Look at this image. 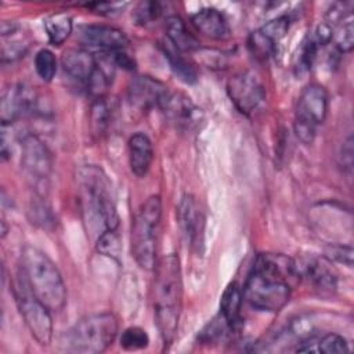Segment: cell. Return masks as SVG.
Listing matches in <instances>:
<instances>
[{
  "mask_svg": "<svg viewBox=\"0 0 354 354\" xmlns=\"http://www.w3.org/2000/svg\"><path fill=\"white\" fill-rule=\"evenodd\" d=\"M299 277L297 266L288 256L259 254L246 279L243 299L256 310L278 313L288 304Z\"/></svg>",
  "mask_w": 354,
  "mask_h": 354,
  "instance_id": "1",
  "label": "cell"
},
{
  "mask_svg": "<svg viewBox=\"0 0 354 354\" xmlns=\"http://www.w3.org/2000/svg\"><path fill=\"white\" fill-rule=\"evenodd\" d=\"M153 270L155 321L165 344H170L176 337L181 311L183 279L180 260L176 254H167L156 263Z\"/></svg>",
  "mask_w": 354,
  "mask_h": 354,
  "instance_id": "2",
  "label": "cell"
},
{
  "mask_svg": "<svg viewBox=\"0 0 354 354\" xmlns=\"http://www.w3.org/2000/svg\"><path fill=\"white\" fill-rule=\"evenodd\" d=\"M79 184L87 232L94 234L97 239L105 231L118 230L119 214L105 173L95 166H84L79 171Z\"/></svg>",
  "mask_w": 354,
  "mask_h": 354,
  "instance_id": "3",
  "label": "cell"
},
{
  "mask_svg": "<svg viewBox=\"0 0 354 354\" xmlns=\"http://www.w3.org/2000/svg\"><path fill=\"white\" fill-rule=\"evenodd\" d=\"M19 270L33 295L50 311L64 308L66 304V286L57 264L43 250L30 245L25 246Z\"/></svg>",
  "mask_w": 354,
  "mask_h": 354,
  "instance_id": "4",
  "label": "cell"
},
{
  "mask_svg": "<svg viewBox=\"0 0 354 354\" xmlns=\"http://www.w3.org/2000/svg\"><path fill=\"white\" fill-rule=\"evenodd\" d=\"M118 328V319L112 313L86 315L62 336V350L77 354L102 353L113 343Z\"/></svg>",
  "mask_w": 354,
  "mask_h": 354,
  "instance_id": "5",
  "label": "cell"
},
{
  "mask_svg": "<svg viewBox=\"0 0 354 354\" xmlns=\"http://www.w3.org/2000/svg\"><path fill=\"white\" fill-rule=\"evenodd\" d=\"M162 220V201L159 195H151L137 210L130 234L131 254L144 270H153L158 260V236Z\"/></svg>",
  "mask_w": 354,
  "mask_h": 354,
  "instance_id": "6",
  "label": "cell"
},
{
  "mask_svg": "<svg viewBox=\"0 0 354 354\" xmlns=\"http://www.w3.org/2000/svg\"><path fill=\"white\" fill-rule=\"evenodd\" d=\"M328 109L329 95L325 87L311 83L301 90L295 112V133L301 142H313L318 126L326 119Z\"/></svg>",
  "mask_w": 354,
  "mask_h": 354,
  "instance_id": "7",
  "label": "cell"
},
{
  "mask_svg": "<svg viewBox=\"0 0 354 354\" xmlns=\"http://www.w3.org/2000/svg\"><path fill=\"white\" fill-rule=\"evenodd\" d=\"M12 290L18 310L30 335L40 346H48L53 339V319L50 310L33 295L21 270L17 274Z\"/></svg>",
  "mask_w": 354,
  "mask_h": 354,
  "instance_id": "8",
  "label": "cell"
},
{
  "mask_svg": "<svg viewBox=\"0 0 354 354\" xmlns=\"http://www.w3.org/2000/svg\"><path fill=\"white\" fill-rule=\"evenodd\" d=\"M227 93L236 109L243 115H250L259 109L266 100L263 83L257 75L250 71L234 75L227 83Z\"/></svg>",
  "mask_w": 354,
  "mask_h": 354,
  "instance_id": "9",
  "label": "cell"
},
{
  "mask_svg": "<svg viewBox=\"0 0 354 354\" xmlns=\"http://www.w3.org/2000/svg\"><path fill=\"white\" fill-rule=\"evenodd\" d=\"M21 166L36 185L47 183L53 170V156L35 134H25L21 140Z\"/></svg>",
  "mask_w": 354,
  "mask_h": 354,
  "instance_id": "10",
  "label": "cell"
},
{
  "mask_svg": "<svg viewBox=\"0 0 354 354\" xmlns=\"http://www.w3.org/2000/svg\"><path fill=\"white\" fill-rule=\"evenodd\" d=\"M37 97L32 87L18 83L4 90L0 101L1 124L11 126L15 120L35 112Z\"/></svg>",
  "mask_w": 354,
  "mask_h": 354,
  "instance_id": "11",
  "label": "cell"
},
{
  "mask_svg": "<svg viewBox=\"0 0 354 354\" xmlns=\"http://www.w3.org/2000/svg\"><path fill=\"white\" fill-rule=\"evenodd\" d=\"M165 118L180 130H194L202 120L201 109L181 93H167L159 106Z\"/></svg>",
  "mask_w": 354,
  "mask_h": 354,
  "instance_id": "12",
  "label": "cell"
},
{
  "mask_svg": "<svg viewBox=\"0 0 354 354\" xmlns=\"http://www.w3.org/2000/svg\"><path fill=\"white\" fill-rule=\"evenodd\" d=\"M169 90L158 79L151 76H136L127 87V100L138 111H149L160 106Z\"/></svg>",
  "mask_w": 354,
  "mask_h": 354,
  "instance_id": "13",
  "label": "cell"
},
{
  "mask_svg": "<svg viewBox=\"0 0 354 354\" xmlns=\"http://www.w3.org/2000/svg\"><path fill=\"white\" fill-rule=\"evenodd\" d=\"M79 37L83 46L100 53L126 50L129 44L126 33L109 25H86L80 29Z\"/></svg>",
  "mask_w": 354,
  "mask_h": 354,
  "instance_id": "14",
  "label": "cell"
},
{
  "mask_svg": "<svg viewBox=\"0 0 354 354\" xmlns=\"http://www.w3.org/2000/svg\"><path fill=\"white\" fill-rule=\"evenodd\" d=\"M61 65L71 80L87 88L97 69V58L86 48H69L62 54Z\"/></svg>",
  "mask_w": 354,
  "mask_h": 354,
  "instance_id": "15",
  "label": "cell"
},
{
  "mask_svg": "<svg viewBox=\"0 0 354 354\" xmlns=\"http://www.w3.org/2000/svg\"><path fill=\"white\" fill-rule=\"evenodd\" d=\"M178 223L189 245L199 249L203 243L205 218L191 195H185L178 205Z\"/></svg>",
  "mask_w": 354,
  "mask_h": 354,
  "instance_id": "16",
  "label": "cell"
},
{
  "mask_svg": "<svg viewBox=\"0 0 354 354\" xmlns=\"http://www.w3.org/2000/svg\"><path fill=\"white\" fill-rule=\"evenodd\" d=\"M129 165L137 177H145L153 160V145L148 136L136 133L129 138Z\"/></svg>",
  "mask_w": 354,
  "mask_h": 354,
  "instance_id": "17",
  "label": "cell"
},
{
  "mask_svg": "<svg viewBox=\"0 0 354 354\" xmlns=\"http://www.w3.org/2000/svg\"><path fill=\"white\" fill-rule=\"evenodd\" d=\"M191 21L196 30H199L202 35L210 39L221 40L230 36V25L224 14L216 8H202L192 15Z\"/></svg>",
  "mask_w": 354,
  "mask_h": 354,
  "instance_id": "18",
  "label": "cell"
},
{
  "mask_svg": "<svg viewBox=\"0 0 354 354\" xmlns=\"http://www.w3.org/2000/svg\"><path fill=\"white\" fill-rule=\"evenodd\" d=\"M167 41L180 53L194 51L201 47L199 40L187 29L185 22L178 15H170L166 19Z\"/></svg>",
  "mask_w": 354,
  "mask_h": 354,
  "instance_id": "19",
  "label": "cell"
},
{
  "mask_svg": "<svg viewBox=\"0 0 354 354\" xmlns=\"http://www.w3.org/2000/svg\"><path fill=\"white\" fill-rule=\"evenodd\" d=\"M242 303L243 289L236 282H231L224 289L220 300V315L225 319L231 329H235L239 325Z\"/></svg>",
  "mask_w": 354,
  "mask_h": 354,
  "instance_id": "20",
  "label": "cell"
},
{
  "mask_svg": "<svg viewBox=\"0 0 354 354\" xmlns=\"http://www.w3.org/2000/svg\"><path fill=\"white\" fill-rule=\"evenodd\" d=\"M44 29L51 44H64L72 33L73 24L72 18L66 12H54L44 19Z\"/></svg>",
  "mask_w": 354,
  "mask_h": 354,
  "instance_id": "21",
  "label": "cell"
},
{
  "mask_svg": "<svg viewBox=\"0 0 354 354\" xmlns=\"http://www.w3.org/2000/svg\"><path fill=\"white\" fill-rule=\"evenodd\" d=\"M163 53H165V57L169 61V65H170L173 73L181 82H184L187 84H192V83L196 82L198 73H196L195 68L183 55H180V51L176 50L169 41H167V44L165 43Z\"/></svg>",
  "mask_w": 354,
  "mask_h": 354,
  "instance_id": "22",
  "label": "cell"
},
{
  "mask_svg": "<svg viewBox=\"0 0 354 354\" xmlns=\"http://www.w3.org/2000/svg\"><path fill=\"white\" fill-rule=\"evenodd\" d=\"M111 118H112V106L109 105V102L104 95L97 97L90 109V123H91L93 134L102 136L109 126Z\"/></svg>",
  "mask_w": 354,
  "mask_h": 354,
  "instance_id": "23",
  "label": "cell"
},
{
  "mask_svg": "<svg viewBox=\"0 0 354 354\" xmlns=\"http://www.w3.org/2000/svg\"><path fill=\"white\" fill-rule=\"evenodd\" d=\"M332 40H335V47L340 53L351 51L354 46V28H353V18L351 15L343 19L333 28Z\"/></svg>",
  "mask_w": 354,
  "mask_h": 354,
  "instance_id": "24",
  "label": "cell"
},
{
  "mask_svg": "<svg viewBox=\"0 0 354 354\" xmlns=\"http://www.w3.org/2000/svg\"><path fill=\"white\" fill-rule=\"evenodd\" d=\"M307 275L319 289L333 290L336 288V275L321 261L311 263L307 267Z\"/></svg>",
  "mask_w": 354,
  "mask_h": 354,
  "instance_id": "25",
  "label": "cell"
},
{
  "mask_svg": "<svg viewBox=\"0 0 354 354\" xmlns=\"http://www.w3.org/2000/svg\"><path fill=\"white\" fill-rule=\"evenodd\" d=\"M35 69L43 82H51L57 73V58L48 48H41L35 57Z\"/></svg>",
  "mask_w": 354,
  "mask_h": 354,
  "instance_id": "26",
  "label": "cell"
},
{
  "mask_svg": "<svg viewBox=\"0 0 354 354\" xmlns=\"http://www.w3.org/2000/svg\"><path fill=\"white\" fill-rule=\"evenodd\" d=\"M95 248L100 253L119 261L120 252H122V242H120L118 230H109L102 232L95 239Z\"/></svg>",
  "mask_w": 354,
  "mask_h": 354,
  "instance_id": "27",
  "label": "cell"
},
{
  "mask_svg": "<svg viewBox=\"0 0 354 354\" xmlns=\"http://www.w3.org/2000/svg\"><path fill=\"white\" fill-rule=\"evenodd\" d=\"M149 344L148 333L140 326H130L123 330L120 336V346L127 351H137L147 348Z\"/></svg>",
  "mask_w": 354,
  "mask_h": 354,
  "instance_id": "28",
  "label": "cell"
},
{
  "mask_svg": "<svg viewBox=\"0 0 354 354\" xmlns=\"http://www.w3.org/2000/svg\"><path fill=\"white\" fill-rule=\"evenodd\" d=\"M290 26V19L288 15H279L268 22H266L259 32L266 36L270 41H272L275 46H278V43L285 37V35L288 33Z\"/></svg>",
  "mask_w": 354,
  "mask_h": 354,
  "instance_id": "29",
  "label": "cell"
},
{
  "mask_svg": "<svg viewBox=\"0 0 354 354\" xmlns=\"http://www.w3.org/2000/svg\"><path fill=\"white\" fill-rule=\"evenodd\" d=\"M350 347L347 340L337 333H328L317 340V353L335 354V353H348Z\"/></svg>",
  "mask_w": 354,
  "mask_h": 354,
  "instance_id": "30",
  "label": "cell"
},
{
  "mask_svg": "<svg viewBox=\"0 0 354 354\" xmlns=\"http://www.w3.org/2000/svg\"><path fill=\"white\" fill-rule=\"evenodd\" d=\"M249 48L256 58L267 59L275 53L277 46L272 41H270L266 36H263L257 29L249 36Z\"/></svg>",
  "mask_w": 354,
  "mask_h": 354,
  "instance_id": "31",
  "label": "cell"
},
{
  "mask_svg": "<svg viewBox=\"0 0 354 354\" xmlns=\"http://www.w3.org/2000/svg\"><path fill=\"white\" fill-rule=\"evenodd\" d=\"M160 14L162 6L158 1H142L134 10V19L141 25H147L152 21H156Z\"/></svg>",
  "mask_w": 354,
  "mask_h": 354,
  "instance_id": "32",
  "label": "cell"
},
{
  "mask_svg": "<svg viewBox=\"0 0 354 354\" xmlns=\"http://www.w3.org/2000/svg\"><path fill=\"white\" fill-rule=\"evenodd\" d=\"M29 213L32 214V217H30L32 223L40 225L41 228H48V227L54 225L55 218H54L50 207H47L43 202H33L30 205Z\"/></svg>",
  "mask_w": 354,
  "mask_h": 354,
  "instance_id": "33",
  "label": "cell"
},
{
  "mask_svg": "<svg viewBox=\"0 0 354 354\" xmlns=\"http://www.w3.org/2000/svg\"><path fill=\"white\" fill-rule=\"evenodd\" d=\"M127 6V3H90L86 4L87 8H91L93 11L102 14V15H115L123 11V8Z\"/></svg>",
  "mask_w": 354,
  "mask_h": 354,
  "instance_id": "34",
  "label": "cell"
},
{
  "mask_svg": "<svg viewBox=\"0 0 354 354\" xmlns=\"http://www.w3.org/2000/svg\"><path fill=\"white\" fill-rule=\"evenodd\" d=\"M326 256L329 259H335L340 263H346L348 267H351L353 263V249L351 246L346 248V246H330L326 250Z\"/></svg>",
  "mask_w": 354,
  "mask_h": 354,
  "instance_id": "35",
  "label": "cell"
},
{
  "mask_svg": "<svg viewBox=\"0 0 354 354\" xmlns=\"http://www.w3.org/2000/svg\"><path fill=\"white\" fill-rule=\"evenodd\" d=\"M340 158H342V166L348 171H351L353 169V137L351 136H348V138L343 142Z\"/></svg>",
  "mask_w": 354,
  "mask_h": 354,
  "instance_id": "36",
  "label": "cell"
}]
</instances>
